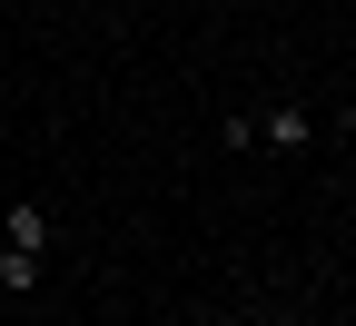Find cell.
Masks as SVG:
<instances>
[{"label":"cell","instance_id":"obj_1","mask_svg":"<svg viewBox=\"0 0 356 326\" xmlns=\"http://www.w3.org/2000/svg\"><path fill=\"white\" fill-rule=\"evenodd\" d=\"M0 238H10V247H50V208H40V198H20L10 218H0Z\"/></svg>","mask_w":356,"mask_h":326},{"label":"cell","instance_id":"obj_2","mask_svg":"<svg viewBox=\"0 0 356 326\" xmlns=\"http://www.w3.org/2000/svg\"><path fill=\"white\" fill-rule=\"evenodd\" d=\"M257 138H267V149H307V138H317V119H307V109H267Z\"/></svg>","mask_w":356,"mask_h":326},{"label":"cell","instance_id":"obj_3","mask_svg":"<svg viewBox=\"0 0 356 326\" xmlns=\"http://www.w3.org/2000/svg\"><path fill=\"white\" fill-rule=\"evenodd\" d=\"M0 287L30 297V287H40V247H0Z\"/></svg>","mask_w":356,"mask_h":326},{"label":"cell","instance_id":"obj_4","mask_svg":"<svg viewBox=\"0 0 356 326\" xmlns=\"http://www.w3.org/2000/svg\"><path fill=\"white\" fill-rule=\"evenodd\" d=\"M267 326H297V316H267Z\"/></svg>","mask_w":356,"mask_h":326},{"label":"cell","instance_id":"obj_5","mask_svg":"<svg viewBox=\"0 0 356 326\" xmlns=\"http://www.w3.org/2000/svg\"><path fill=\"white\" fill-rule=\"evenodd\" d=\"M218 326H238V316H218Z\"/></svg>","mask_w":356,"mask_h":326}]
</instances>
